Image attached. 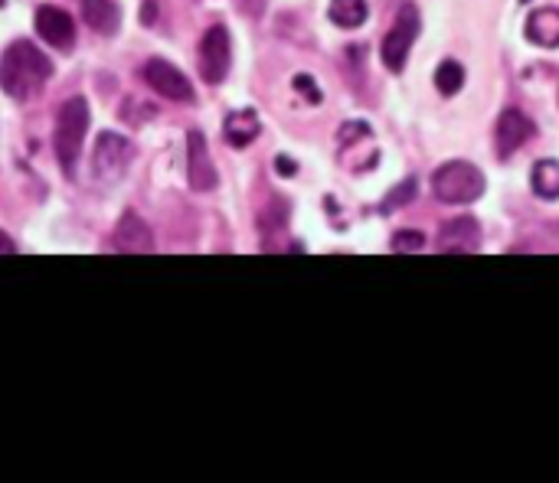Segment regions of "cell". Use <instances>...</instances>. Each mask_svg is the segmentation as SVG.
Here are the masks:
<instances>
[{
    "instance_id": "1",
    "label": "cell",
    "mask_w": 559,
    "mask_h": 483,
    "mask_svg": "<svg viewBox=\"0 0 559 483\" xmlns=\"http://www.w3.org/2000/svg\"><path fill=\"white\" fill-rule=\"evenodd\" d=\"M52 75L49 59L26 39H16L0 56V88L10 98H33Z\"/></svg>"
},
{
    "instance_id": "2",
    "label": "cell",
    "mask_w": 559,
    "mask_h": 483,
    "mask_svg": "<svg viewBox=\"0 0 559 483\" xmlns=\"http://www.w3.org/2000/svg\"><path fill=\"white\" fill-rule=\"evenodd\" d=\"M432 190L449 206H468L485 193V173L468 160H449L436 170Z\"/></svg>"
},
{
    "instance_id": "3",
    "label": "cell",
    "mask_w": 559,
    "mask_h": 483,
    "mask_svg": "<svg viewBox=\"0 0 559 483\" xmlns=\"http://www.w3.org/2000/svg\"><path fill=\"white\" fill-rule=\"evenodd\" d=\"M88 105L85 98H69L62 105V111L56 114V131H52V150L59 157V164L66 167V173L72 170V164L79 160L82 141L88 134Z\"/></svg>"
},
{
    "instance_id": "4",
    "label": "cell",
    "mask_w": 559,
    "mask_h": 483,
    "mask_svg": "<svg viewBox=\"0 0 559 483\" xmlns=\"http://www.w3.org/2000/svg\"><path fill=\"white\" fill-rule=\"evenodd\" d=\"M419 29H423L419 10L413 3H403L400 13H396V20H393V26H390V33L383 36V46H380V59L386 62L390 72H403V65L409 59V49H413Z\"/></svg>"
},
{
    "instance_id": "5",
    "label": "cell",
    "mask_w": 559,
    "mask_h": 483,
    "mask_svg": "<svg viewBox=\"0 0 559 483\" xmlns=\"http://www.w3.org/2000/svg\"><path fill=\"white\" fill-rule=\"evenodd\" d=\"M233 49H229V33L226 26H210L200 39V75L210 85H219L229 75Z\"/></svg>"
},
{
    "instance_id": "6",
    "label": "cell",
    "mask_w": 559,
    "mask_h": 483,
    "mask_svg": "<svg viewBox=\"0 0 559 483\" xmlns=\"http://www.w3.org/2000/svg\"><path fill=\"white\" fill-rule=\"evenodd\" d=\"M134 157V147L121 137V134H111V131H105L102 137H98V144H95V177L98 180H105V183H111V180H118L121 173H124V167H128V160Z\"/></svg>"
},
{
    "instance_id": "7",
    "label": "cell",
    "mask_w": 559,
    "mask_h": 483,
    "mask_svg": "<svg viewBox=\"0 0 559 483\" xmlns=\"http://www.w3.org/2000/svg\"><path fill=\"white\" fill-rule=\"evenodd\" d=\"M144 82H147L157 95H164V98H170V101H190V98H193L190 79H187L177 65H170L167 59H151V62L144 65Z\"/></svg>"
},
{
    "instance_id": "8",
    "label": "cell",
    "mask_w": 559,
    "mask_h": 483,
    "mask_svg": "<svg viewBox=\"0 0 559 483\" xmlns=\"http://www.w3.org/2000/svg\"><path fill=\"white\" fill-rule=\"evenodd\" d=\"M534 134H537V124L521 108H508L498 121V157L501 160L514 157Z\"/></svg>"
},
{
    "instance_id": "9",
    "label": "cell",
    "mask_w": 559,
    "mask_h": 483,
    "mask_svg": "<svg viewBox=\"0 0 559 483\" xmlns=\"http://www.w3.org/2000/svg\"><path fill=\"white\" fill-rule=\"evenodd\" d=\"M187 177H190V186L200 193L216 186V167H213V157H210L200 131H190V137H187Z\"/></svg>"
},
{
    "instance_id": "10",
    "label": "cell",
    "mask_w": 559,
    "mask_h": 483,
    "mask_svg": "<svg viewBox=\"0 0 559 483\" xmlns=\"http://www.w3.org/2000/svg\"><path fill=\"white\" fill-rule=\"evenodd\" d=\"M33 23H36V33H39L49 46H56V49H69L72 39H75V23H72V16H69L66 10H59V7H39Z\"/></svg>"
},
{
    "instance_id": "11",
    "label": "cell",
    "mask_w": 559,
    "mask_h": 483,
    "mask_svg": "<svg viewBox=\"0 0 559 483\" xmlns=\"http://www.w3.org/2000/svg\"><path fill=\"white\" fill-rule=\"evenodd\" d=\"M115 249L128 255H147L154 252V232L138 213H124L118 229H115Z\"/></svg>"
},
{
    "instance_id": "12",
    "label": "cell",
    "mask_w": 559,
    "mask_h": 483,
    "mask_svg": "<svg viewBox=\"0 0 559 483\" xmlns=\"http://www.w3.org/2000/svg\"><path fill=\"white\" fill-rule=\"evenodd\" d=\"M439 245H442V252H455V255H462V252H478V249H481V226H478V219H475V216H459V219H452V222L442 229Z\"/></svg>"
},
{
    "instance_id": "13",
    "label": "cell",
    "mask_w": 559,
    "mask_h": 483,
    "mask_svg": "<svg viewBox=\"0 0 559 483\" xmlns=\"http://www.w3.org/2000/svg\"><path fill=\"white\" fill-rule=\"evenodd\" d=\"M527 39L544 46V49H557L559 46V10L557 7H544L534 10L527 16Z\"/></svg>"
},
{
    "instance_id": "14",
    "label": "cell",
    "mask_w": 559,
    "mask_h": 483,
    "mask_svg": "<svg viewBox=\"0 0 559 483\" xmlns=\"http://www.w3.org/2000/svg\"><path fill=\"white\" fill-rule=\"evenodd\" d=\"M259 131H262V124H259V114L255 111H233L229 118H226V124H223V134H226V141L233 144V147H246V144H252L255 137H259Z\"/></svg>"
},
{
    "instance_id": "15",
    "label": "cell",
    "mask_w": 559,
    "mask_h": 483,
    "mask_svg": "<svg viewBox=\"0 0 559 483\" xmlns=\"http://www.w3.org/2000/svg\"><path fill=\"white\" fill-rule=\"evenodd\" d=\"M82 16L95 33H115L121 23L115 0H82Z\"/></svg>"
},
{
    "instance_id": "16",
    "label": "cell",
    "mask_w": 559,
    "mask_h": 483,
    "mask_svg": "<svg viewBox=\"0 0 559 483\" xmlns=\"http://www.w3.org/2000/svg\"><path fill=\"white\" fill-rule=\"evenodd\" d=\"M328 16H331L341 29H357V26L367 23L370 10H367V0H331Z\"/></svg>"
},
{
    "instance_id": "17",
    "label": "cell",
    "mask_w": 559,
    "mask_h": 483,
    "mask_svg": "<svg viewBox=\"0 0 559 483\" xmlns=\"http://www.w3.org/2000/svg\"><path fill=\"white\" fill-rule=\"evenodd\" d=\"M534 193L544 200H557L559 196V164L557 160H540L531 173Z\"/></svg>"
},
{
    "instance_id": "18",
    "label": "cell",
    "mask_w": 559,
    "mask_h": 483,
    "mask_svg": "<svg viewBox=\"0 0 559 483\" xmlns=\"http://www.w3.org/2000/svg\"><path fill=\"white\" fill-rule=\"evenodd\" d=\"M462 85H465V69H462V62L445 59V62L436 69V88H439L445 98H452V95L462 92Z\"/></svg>"
},
{
    "instance_id": "19",
    "label": "cell",
    "mask_w": 559,
    "mask_h": 483,
    "mask_svg": "<svg viewBox=\"0 0 559 483\" xmlns=\"http://www.w3.org/2000/svg\"><path fill=\"white\" fill-rule=\"evenodd\" d=\"M413 196H416V180H406V183H403V186H396V190H393V196L383 203V213H393L396 206L413 203Z\"/></svg>"
},
{
    "instance_id": "20",
    "label": "cell",
    "mask_w": 559,
    "mask_h": 483,
    "mask_svg": "<svg viewBox=\"0 0 559 483\" xmlns=\"http://www.w3.org/2000/svg\"><path fill=\"white\" fill-rule=\"evenodd\" d=\"M426 245V239L419 236V232H400L396 239H393V249L396 252H416V249H423Z\"/></svg>"
},
{
    "instance_id": "21",
    "label": "cell",
    "mask_w": 559,
    "mask_h": 483,
    "mask_svg": "<svg viewBox=\"0 0 559 483\" xmlns=\"http://www.w3.org/2000/svg\"><path fill=\"white\" fill-rule=\"evenodd\" d=\"M295 92H301L311 105H318V101H321V92H318V85H314V79H311V75H295Z\"/></svg>"
},
{
    "instance_id": "22",
    "label": "cell",
    "mask_w": 559,
    "mask_h": 483,
    "mask_svg": "<svg viewBox=\"0 0 559 483\" xmlns=\"http://www.w3.org/2000/svg\"><path fill=\"white\" fill-rule=\"evenodd\" d=\"M278 173L282 177H295V164L288 157H278Z\"/></svg>"
},
{
    "instance_id": "23",
    "label": "cell",
    "mask_w": 559,
    "mask_h": 483,
    "mask_svg": "<svg viewBox=\"0 0 559 483\" xmlns=\"http://www.w3.org/2000/svg\"><path fill=\"white\" fill-rule=\"evenodd\" d=\"M13 252H16V245H13V239L0 232V255H13Z\"/></svg>"
},
{
    "instance_id": "24",
    "label": "cell",
    "mask_w": 559,
    "mask_h": 483,
    "mask_svg": "<svg viewBox=\"0 0 559 483\" xmlns=\"http://www.w3.org/2000/svg\"><path fill=\"white\" fill-rule=\"evenodd\" d=\"M141 20H144V23L157 20V7H154V3H144V13H141Z\"/></svg>"
},
{
    "instance_id": "25",
    "label": "cell",
    "mask_w": 559,
    "mask_h": 483,
    "mask_svg": "<svg viewBox=\"0 0 559 483\" xmlns=\"http://www.w3.org/2000/svg\"><path fill=\"white\" fill-rule=\"evenodd\" d=\"M524 3H527V0H524Z\"/></svg>"
}]
</instances>
